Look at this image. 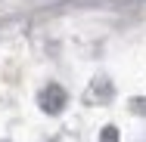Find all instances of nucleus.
Returning <instances> with one entry per match:
<instances>
[{"mask_svg":"<svg viewBox=\"0 0 146 142\" xmlns=\"http://www.w3.org/2000/svg\"><path fill=\"white\" fill-rule=\"evenodd\" d=\"M37 105L44 108L47 114H59L62 108H65V90L59 84H50L40 90V96H37Z\"/></svg>","mask_w":146,"mask_h":142,"instance_id":"1","label":"nucleus"},{"mask_svg":"<svg viewBox=\"0 0 146 142\" xmlns=\"http://www.w3.org/2000/svg\"><path fill=\"white\" fill-rule=\"evenodd\" d=\"M100 139H103V142H118V130H115V127H106Z\"/></svg>","mask_w":146,"mask_h":142,"instance_id":"2","label":"nucleus"},{"mask_svg":"<svg viewBox=\"0 0 146 142\" xmlns=\"http://www.w3.org/2000/svg\"><path fill=\"white\" fill-rule=\"evenodd\" d=\"M50 142H56V139H50Z\"/></svg>","mask_w":146,"mask_h":142,"instance_id":"3","label":"nucleus"}]
</instances>
